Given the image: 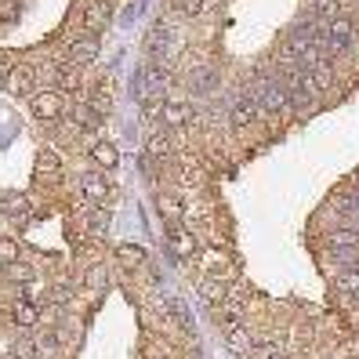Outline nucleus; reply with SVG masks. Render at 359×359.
Returning <instances> with one entry per match:
<instances>
[{
	"label": "nucleus",
	"mask_w": 359,
	"mask_h": 359,
	"mask_svg": "<svg viewBox=\"0 0 359 359\" xmlns=\"http://www.w3.org/2000/svg\"><path fill=\"white\" fill-rule=\"evenodd\" d=\"M280 83H283V91H287V102H290V109H298V113H309L312 105H316V88H312V80L302 66H280Z\"/></svg>",
	"instance_id": "f257e3e1"
},
{
	"label": "nucleus",
	"mask_w": 359,
	"mask_h": 359,
	"mask_svg": "<svg viewBox=\"0 0 359 359\" xmlns=\"http://www.w3.org/2000/svg\"><path fill=\"white\" fill-rule=\"evenodd\" d=\"M250 98L258 102V109L265 116H276V113H287L290 102H287V91L276 73H258L255 76V88H250Z\"/></svg>",
	"instance_id": "f03ea898"
},
{
	"label": "nucleus",
	"mask_w": 359,
	"mask_h": 359,
	"mask_svg": "<svg viewBox=\"0 0 359 359\" xmlns=\"http://www.w3.org/2000/svg\"><path fill=\"white\" fill-rule=\"evenodd\" d=\"M33 113L36 116H44V120H58L62 116V109H66V102H62V91H33Z\"/></svg>",
	"instance_id": "7ed1b4c3"
},
{
	"label": "nucleus",
	"mask_w": 359,
	"mask_h": 359,
	"mask_svg": "<svg viewBox=\"0 0 359 359\" xmlns=\"http://www.w3.org/2000/svg\"><path fill=\"white\" fill-rule=\"evenodd\" d=\"M80 189H83V196H88L91 203H98V207L113 196V185H109V178H105L102 171H88L80 178Z\"/></svg>",
	"instance_id": "20e7f679"
},
{
	"label": "nucleus",
	"mask_w": 359,
	"mask_h": 359,
	"mask_svg": "<svg viewBox=\"0 0 359 359\" xmlns=\"http://www.w3.org/2000/svg\"><path fill=\"white\" fill-rule=\"evenodd\" d=\"M262 116V109H258V102L255 98H236L232 102V109H229V120H232V128H250V123H255Z\"/></svg>",
	"instance_id": "39448f33"
},
{
	"label": "nucleus",
	"mask_w": 359,
	"mask_h": 359,
	"mask_svg": "<svg viewBox=\"0 0 359 359\" xmlns=\"http://www.w3.org/2000/svg\"><path fill=\"white\" fill-rule=\"evenodd\" d=\"M98 58V40L95 36H80L69 44V66H91V62Z\"/></svg>",
	"instance_id": "423d86ee"
},
{
	"label": "nucleus",
	"mask_w": 359,
	"mask_h": 359,
	"mask_svg": "<svg viewBox=\"0 0 359 359\" xmlns=\"http://www.w3.org/2000/svg\"><path fill=\"white\" fill-rule=\"evenodd\" d=\"M225 345L236 355H250L255 352V334H250L243 323H232V327H225Z\"/></svg>",
	"instance_id": "0eeeda50"
},
{
	"label": "nucleus",
	"mask_w": 359,
	"mask_h": 359,
	"mask_svg": "<svg viewBox=\"0 0 359 359\" xmlns=\"http://www.w3.org/2000/svg\"><path fill=\"white\" fill-rule=\"evenodd\" d=\"M163 128H185V123H193V105H185V102H163Z\"/></svg>",
	"instance_id": "6e6552de"
},
{
	"label": "nucleus",
	"mask_w": 359,
	"mask_h": 359,
	"mask_svg": "<svg viewBox=\"0 0 359 359\" xmlns=\"http://www.w3.org/2000/svg\"><path fill=\"white\" fill-rule=\"evenodd\" d=\"M327 33H330V40H334V48H337V51H348V48L355 44V26L348 22L345 15H341V18H334V22H327Z\"/></svg>",
	"instance_id": "1a4fd4ad"
},
{
	"label": "nucleus",
	"mask_w": 359,
	"mask_h": 359,
	"mask_svg": "<svg viewBox=\"0 0 359 359\" xmlns=\"http://www.w3.org/2000/svg\"><path fill=\"white\" fill-rule=\"evenodd\" d=\"M4 88H8L11 95H33V69H29V66L11 69V73L4 76Z\"/></svg>",
	"instance_id": "9d476101"
},
{
	"label": "nucleus",
	"mask_w": 359,
	"mask_h": 359,
	"mask_svg": "<svg viewBox=\"0 0 359 359\" xmlns=\"http://www.w3.org/2000/svg\"><path fill=\"white\" fill-rule=\"evenodd\" d=\"M40 316H44V312L36 309V302H15V309H11L15 327H22V330H33L40 323Z\"/></svg>",
	"instance_id": "9b49d317"
},
{
	"label": "nucleus",
	"mask_w": 359,
	"mask_h": 359,
	"mask_svg": "<svg viewBox=\"0 0 359 359\" xmlns=\"http://www.w3.org/2000/svg\"><path fill=\"white\" fill-rule=\"evenodd\" d=\"M105 22H109V8L105 4H88L83 8V29H88V36H95Z\"/></svg>",
	"instance_id": "f8f14e48"
},
{
	"label": "nucleus",
	"mask_w": 359,
	"mask_h": 359,
	"mask_svg": "<svg viewBox=\"0 0 359 359\" xmlns=\"http://www.w3.org/2000/svg\"><path fill=\"white\" fill-rule=\"evenodd\" d=\"M91 160L98 163V171H113V167L120 163V156H116V149L109 142H95L91 145Z\"/></svg>",
	"instance_id": "ddd939ff"
},
{
	"label": "nucleus",
	"mask_w": 359,
	"mask_h": 359,
	"mask_svg": "<svg viewBox=\"0 0 359 359\" xmlns=\"http://www.w3.org/2000/svg\"><path fill=\"white\" fill-rule=\"evenodd\" d=\"M0 207H4L8 218H18V222H22V218L29 215V196H26V193H8L4 200H0Z\"/></svg>",
	"instance_id": "4468645a"
},
{
	"label": "nucleus",
	"mask_w": 359,
	"mask_h": 359,
	"mask_svg": "<svg viewBox=\"0 0 359 359\" xmlns=\"http://www.w3.org/2000/svg\"><path fill=\"white\" fill-rule=\"evenodd\" d=\"M145 156L149 160H167L171 156V142H167L163 131H153L149 138H145Z\"/></svg>",
	"instance_id": "2eb2a0df"
},
{
	"label": "nucleus",
	"mask_w": 359,
	"mask_h": 359,
	"mask_svg": "<svg viewBox=\"0 0 359 359\" xmlns=\"http://www.w3.org/2000/svg\"><path fill=\"white\" fill-rule=\"evenodd\" d=\"M200 294H203V302L215 309V305H222L225 302V283L218 280V276H207L203 283H200Z\"/></svg>",
	"instance_id": "dca6fc26"
},
{
	"label": "nucleus",
	"mask_w": 359,
	"mask_h": 359,
	"mask_svg": "<svg viewBox=\"0 0 359 359\" xmlns=\"http://www.w3.org/2000/svg\"><path fill=\"white\" fill-rule=\"evenodd\" d=\"M330 250H359V232L355 229H334L330 232Z\"/></svg>",
	"instance_id": "f3484780"
},
{
	"label": "nucleus",
	"mask_w": 359,
	"mask_h": 359,
	"mask_svg": "<svg viewBox=\"0 0 359 359\" xmlns=\"http://www.w3.org/2000/svg\"><path fill=\"white\" fill-rule=\"evenodd\" d=\"M189 88H193L196 95H210V91L218 88V73L215 69H196L193 80H189Z\"/></svg>",
	"instance_id": "a211bd4d"
},
{
	"label": "nucleus",
	"mask_w": 359,
	"mask_h": 359,
	"mask_svg": "<svg viewBox=\"0 0 359 359\" xmlns=\"http://www.w3.org/2000/svg\"><path fill=\"white\" fill-rule=\"evenodd\" d=\"M312 11H316V18H323V22H334V18H341L345 4L341 0H312Z\"/></svg>",
	"instance_id": "6ab92c4d"
},
{
	"label": "nucleus",
	"mask_w": 359,
	"mask_h": 359,
	"mask_svg": "<svg viewBox=\"0 0 359 359\" xmlns=\"http://www.w3.org/2000/svg\"><path fill=\"white\" fill-rule=\"evenodd\" d=\"M51 76H55V83H58L62 91H76V88H80V69H76V66L51 69Z\"/></svg>",
	"instance_id": "aec40b11"
},
{
	"label": "nucleus",
	"mask_w": 359,
	"mask_h": 359,
	"mask_svg": "<svg viewBox=\"0 0 359 359\" xmlns=\"http://www.w3.org/2000/svg\"><path fill=\"white\" fill-rule=\"evenodd\" d=\"M156 207H160V215H163L167 222H171V225H175V222L185 215V210H182V203H178L175 196H167V193H156Z\"/></svg>",
	"instance_id": "412c9836"
},
{
	"label": "nucleus",
	"mask_w": 359,
	"mask_h": 359,
	"mask_svg": "<svg viewBox=\"0 0 359 359\" xmlns=\"http://www.w3.org/2000/svg\"><path fill=\"white\" fill-rule=\"evenodd\" d=\"M167 236H171V243H175V250H178V255H193V250H196V243H193V236H185V232L178 229V225H167Z\"/></svg>",
	"instance_id": "4be33fe9"
},
{
	"label": "nucleus",
	"mask_w": 359,
	"mask_h": 359,
	"mask_svg": "<svg viewBox=\"0 0 359 359\" xmlns=\"http://www.w3.org/2000/svg\"><path fill=\"white\" fill-rule=\"evenodd\" d=\"M225 255H218V250L215 247H207L203 250V272H207V276H225Z\"/></svg>",
	"instance_id": "5701e85b"
},
{
	"label": "nucleus",
	"mask_w": 359,
	"mask_h": 359,
	"mask_svg": "<svg viewBox=\"0 0 359 359\" xmlns=\"http://www.w3.org/2000/svg\"><path fill=\"white\" fill-rule=\"evenodd\" d=\"M73 120L80 123V131H95L102 116H98V113L91 109V105H76V109H73Z\"/></svg>",
	"instance_id": "b1692460"
},
{
	"label": "nucleus",
	"mask_w": 359,
	"mask_h": 359,
	"mask_svg": "<svg viewBox=\"0 0 359 359\" xmlns=\"http://www.w3.org/2000/svg\"><path fill=\"white\" fill-rule=\"evenodd\" d=\"M36 167H40V175H48V178H58V171H62V163H58V153L44 149V153H40V160H36Z\"/></svg>",
	"instance_id": "393cba45"
},
{
	"label": "nucleus",
	"mask_w": 359,
	"mask_h": 359,
	"mask_svg": "<svg viewBox=\"0 0 359 359\" xmlns=\"http://www.w3.org/2000/svg\"><path fill=\"white\" fill-rule=\"evenodd\" d=\"M247 359H283V345L280 341H262V345H255V352Z\"/></svg>",
	"instance_id": "a878e982"
},
{
	"label": "nucleus",
	"mask_w": 359,
	"mask_h": 359,
	"mask_svg": "<svg viewBox=\"0 0 359 359\" xmlns=\"http://www.w3.org/2000/svg\"><path fill=\"white\" fill-rule=\"evenodd\" d=\"M18 255H22V247H18L11 236H0V265H15Z\"/></svg>",
	"instance_id": "bb28decb"
},
{
	"label": "nucleus",
	"mask_w": 359,
	"mask_h": 359,
	"mask_svg": "<svg viewBox=\"0 0 359 359\" xmlns=\"http://www.w3.org/2000/svg\"><path fill=\"white\" fill-rule=\"evenodd\" d=\"M83 218H88V229L95 232V236H98V232H105V229H109V210H105V207H95L91 215H83Z\"/></svg>",
	"instance_id": "cd10ccee"
},
{
	"label": "nucleus",
	"mask_w": 359,
	"mask_h": 359,
	"mask_svg": "<svg viewBox=\"0 0 359 359\" xmlns=\"http://www.w3.org/2000/svg\"><path fill=\"white\" fill-rule=\"evenodd\" d=\"M11 355H15V359H40V341H29V337H22V341H15Z\"/></svg>",
	"instance_id": "c85d7f7f"
},
{
	"label": "nucleus",
	"mask_w": 359,
	"mask_h": 359,
	"mask_svg": "<svg viewBox=\"0 0 359 359\" xmlns=\"http://www.w3.org/2000/svg\"><path fill=\"white\" fill-rule=\"evenodd\" d=\"M175 11H182L185 18H200L207 11V0H175Z\"/></svg>",
	"instance_id": "c756f323"
},
{
	"label": "nucleus",
	"mask_w": 359,
	"mask_h": 359,
	"mask_svg": "<svg viewBox=\"0 0 359 359\" xmlns=\"http://www.w3.org/2000/svg\"><path fill=\"white\" fill-rule=\"evenodd\" d=\"M8 269H11L8 276H11V280H18V283H29V280H36V269H33V265L15 262V265H8Z\"/></svg>",
	"instance_id": "7c9ffc66"
},
{
	"label": "nucleus",
	"mask_w": 359,
	"mask_h": 359,
	"mask_svg": "<svg viewBox=\"0 0 359 359\" xmlns=\"http://www.w3.org/2000/svg\"><path fill=\"white\" fill-rule=\"evenodd\" d=\"M120 262H128V265H142V262H145L142 247H120Z\"/></svg>",
	"instance_id": "2f4dec72"
},
{
	"label": "nucleus",
	"mask_w": 359,
	"mask_h": 359,
	"mask_svg": "<svg viewBox=\"0 0 359 359\" xmlns=\"http://www.w3.org/2000/svg\"><path fill=\"white\" fill-rule=\"evenodd\" d=\"M88 283L98 290V287H105V269H91V276H88Z\"/></svg>",
	"instance_id": "473e14b6"
},
{
	"label": "nucleus",
	"mask_w": 359,
	"mask_h": 359,
	"mask_svg": "<svg viewBox=\"0 0 359 359\" xmlns=\"http://www.w3.org/2000/svg\"><path fill=\"white\" fill-rule=\"evenodd\" d=\"M8 359H15V355H8Z\"/></svg>",
	"instance_id": "72a5a7b5"
}]
</instances>
